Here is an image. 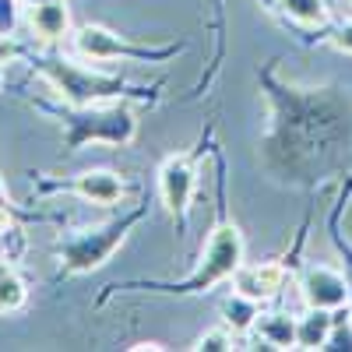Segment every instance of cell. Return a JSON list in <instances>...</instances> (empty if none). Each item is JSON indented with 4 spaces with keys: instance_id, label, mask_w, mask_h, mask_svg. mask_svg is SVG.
Masks as SVG:
<instances>
[{
    "instance_id": "12",
    "label": "cell",
    "mask_w": 352,
    "mask_h": 352,
    "mask_svg": "<svg viewBox=\"0 0 352 352\" xmlns=\"http://www.w3.org/2000/svg\"><path fill=\"white\" fill-rule=\"evenodd\" d=\"M331 335V310L320 307H307L303 317H296V349H324Z\"/></svg>"
},
{
    "instance_id": "23",
    "label": "cell",
    "mask_w": 352,
    "mask_h": 352,
    "mask_svg": "<svg viewBox=\"0 0 352 352\" xmlns=\"http://www.w3.org/2000/svg\"><path fill=\"white\" fill-rule=\"evenodd\" d=\"M0 92H4V71H0Z\"/></svg>"
},
{
    "instance_id": "13",
    "label": "cell",
    "mask_w": 352,
    "mask_h": 352,
    "mask_svg": "<svg viewBox=\"0 0 352 352\" xmlns=\"http://www.w3.org/2000/svg\"><path fill=\"white\" fill-rule=\"evenodd\" d=\"M219 314H222V324H226L232 335H243V331H254L257 314H261V303L250 300V296H243V292H232V296L222 300Z\"/></svg>"
},
{
    "instance_id": "11",
    "label": "cell",
    "mask_w": 352,
    "mask_h": 352,
    "mask_svg": "<svg viewBox=\"0 0 352 352\" xmlns=\"http://www.w3.org/2000/svg\"><path fill=\"white\" fill-rule=\"evenodd\" d=\"M254 331L268 349H296V317L289 314H257Z\"/></svg>"
},
{
    "instance_id": "21",
    "label": "cell",
    "mask_w": 352,
    "mask_h": 352,
    "mask_svg": "<svg viewBox=\"0 0 352 352\" xmlns=\"http://www.w3.org/2000/svg\"><path fill=\"white\" fill-rule=\"evenodd\" d=\"M11 226V212L8 208H0V236H4V229Z\"/></svg>"
},
{
    "instance_id": "14",
    "label": "cell",
    "mask_w": 352,
    "mask_h": 352,
    "mask_svg": "<svg viewBox=\"0 0 352 352\" xmlns=\"http://www.w3.org/2000/svg\"><path fill=\"white\" fill-rule=\"evenodd\" d=\"M282 14L289 21H296L303 28H317L328 21V0H275Z\"/></svg>"
},
{
    "instance_id": "17",
    "label": "cell",
    "mask_w": 352,
    "mask_h": 352,
    "mask_svg": "<svg viewBox=\"0 0 352 352\" xmlns=\"http://www.w3.org/2000/svg\"><path fill=\"white\" fill-rule=\"evenodd\" d=\"M18 4H21V0H0V36H14L18 18H21Z\"/></svg>"
},
{
    "instance_id": "18",
    "label": "cell",
    "mask_w": 352,
    "mask_h": 352,
    "mask_svg": "<svg viewBox=\"0 0 352 352\" xmlns=\"http://www.w3.org/2000/svg\"><path fill=\"white\" fill-rule=\"evenodd\" d=\"M331 46H335V50H342V53H352V21H349V25H342V28H335Z\"/></svg>"
},
{
    "instance_id": "9",
    "label": "cell",
    "mask_w": 352,
    "mask_h": 352,
    "mask_svg": "<svg viewBox=\"0 0 352 352\" xmlns=\"http://www.w3.org/2000/svg\"><path fill=\"white\" fill-rule=\"evenodd\" d=\"M285 285V268L278 261H264V264H240L236 275H232V289L243 292V296L268 303L275 300Z\"/></svg>"
},
{
    "instance_id": "3",
    "label": "cell",
    "mask_w": 352,
    "mask_h": 352,
    "mask_svg": "<svg viewBox=\"0 0 352 352\" xmlns=\"http://www.w3.org/2000/svg\"><path fill=\"white\" fill-rule=\"evenodd\" d=\"M144 215V204H138L134 212L113 219V222H102V226H92V229H71L56 240L53 254H56V264H60L64 275H85V272H96L102 264L124 247L127 232L141 222Z\"/></svg>"
},
{
    "instance_id": "4",
    "label": "cell",
    "mask_w": 352,
    "mask_h": 352,
    "mask_svg": "<svg viewBox=\"0 0 352 352\" xmlns=\"http://www.w3.org/2000/svg\"><path fill=\"white\" fill-rule=\"evenodd\" d=\"M240 264H243V236L232 222H222L212 229L208 243L201 250V264L190 272V278H184L180 285H169V292H208L219 282L236 275Z\"/></svg>"
},
{
    "instance_id": "6",
    "label": "cell",
    "mask_w": 352,
    "mask_h": 352,
    "mask_svg": "<svg viewBox=\"0 0 352 352\" xmlns=\"http://www.w3.org/2000/svg\"><path fill=\"white\" fill-rule=\"evenodd\" d=\"M194 187H197V169L190 162V155H169L159 169V197L166 204V212L176 215V222H187L190 201H194Z\"/></svg>"
},
{
    "instance_id": "1",
    "label": "cell",
    "mask_w": 352,
    "mask_h": 352,
    "mask_svg": "<svg viewBox=\"0 0 352 352\" xmlns=\"http://www.w3.org/2000/svg\"><path fill=\"white\" fill-rule=\"evenodd\" d=\"M32 67L53 85V92L67 106H92V102H113V99H124V96H144L141 88H134L120 74L81 67V64L67 60V56H56V53L32 56Z\"/></svg>"
},
{
    "instance_id": "8",
    "label": "cell",
    "mask_w": 352,
    "mask_h": 352,
    "mask_svg": "<svg viewBox=\"0 0 352 352\" xmlns=\"http://www.w3.org/2000/svg\"><path fill=\"white\" fill-rule=\"evenodd\" d=\"M300 292H303L307 307H320V310L349 307V296H352L345 275L328 268V264H314V268H307L303 278H300Z\"/></svg>"
},
{
    "instance_id": "15",
    "label": "cell",
    "mask_w": 352,
    "mask_h": 352,
    "mask_svg": "<svg viewBox=\"0 0 352 352\" xmlns=\"http://www.w3.org/2000/svg\"><path fill=\"white\" fill-rule=\"evenodd\" d=\"M28 303V289L25 282L8 268V261H0V314H14Z\"/></svg>"
},
{
    "instance_id": "20",
    "label": "cell",
    "mask_w": 352,
    "mask_h": 352,
    "mask_svg": "<svg viewBox=\"0 0 352 352\" xmlns=\"http://www.w3.org/2000/svg\"><path fill=\"white\" fill-rule=\"evenodd\" d=\"M0 208H8V212H11V194H8L4 180H0Z\"/></svg>"
},
{
    "instance_id": "5",
    "label": "cell",
    "mask_w": 352,
    "mask_h": 352,
    "mask_svg": "<svg viewBox=\"0 0 352 352\" xmlns=\"http://www.w3.org/2000/svg\"><path fill=\"white\" fill-rule=\"evenodd\" d=\"M71 43H74L78 56L96 60V64H113V60L162 64V60H169V56L184 53V46H138V43H127L106 25H81V28H74Z\"/></svg>"
},
{
    "instance_id": "7",
    "label": "cell",
    "mask_w": 352,
    "mask_h": 352,
    "mask_svg": "<svg viewBox=\"0 0 352 352\" xmlns=\"http://www.w3.org/2000/svg\"><path fill=\"white\" fill-rule=\"evenodd\" d=\"M53 190H71L78 194L81 201L96 204V208H113L127 197V184L120 180V173L113 169H88V173H78L74 180H60L53 184Z\"/></svg>"
},
{
    "instance_id": "16",
    "label": "cell",
    "mask_w": 352,
    "mask_h": 352,
    "mask_svg": "<svg viewBox=\"0 0 352 352\" xmlns=\"http://www.w3.org/2000/svg\"><path fill=\"white\" fill-rule=\"evenodd\" d=\"M229 349H236V338H232V331L226 324L215 328V331H204L194 342V352H229Z\"/></svg>"
},
{
    "instance_id": "22",
    "label": "cell",
    "mask_w": 352,
    "mask_h": 352,
    "mask_svg": "<svg viewBox=\"0 0 352 352\" xmlns=\"http://www.w3.org/2000/svg\"><path fill=\"white\" fill-rule=\"evenodd\" d=\"M21 4L28 8V4H50V0H21Z\"/></svg>"
},
{
    "instance_id": "2",
    "label": "cell",
    "mask_w": 352,
    "mask_h": 352,
    "mask_svg": "<svg viewBox=\"0 0 352 352\" xmlns=\"http://www.w3.org/2000/svg\"><path fill=\"white\" fill-rule=\"evenodd\" d=\"M64 127V148L78 152L85 144H131L138 134V120L124 102H92V106H67L53 113Z\"/></svg>"
},
{
    "instance_id": "10",
    "label": "cell",
    "mask_w": 352,
    "mask_h": 352,
    "mask_svg": "<svg viewBox=\"0 0 352 352\" xmlns=\"http://www.w3.org/2000/svg\"><path fill=\"white\" fill-rule=\"evenodd\" d=\"M28 28L32 36L56 43L71 32V11H67V0H50V4H28Z\"/></svg>"
},
{
    "instance_id": "19",
    "label": "cell",
    "mask_w": 352,
    "mask_h": 352,
    "mask_svg": "<svg viewBox=\"0 0 352 352\" xmlns=\"http://www.w3.org/2000/svg\"><path fill=\"white\" fill-rule=\"evenodd\" d=\"M25 50L11 39V36H0V64H4V60H14V56H21Z\"/></svg>"
}]
</instances>
